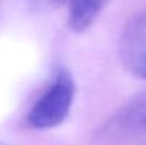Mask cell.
Returning a JSON list of instances; mask_svg holds the SVG:
<instances>
[{
  "mask_svg": "<svg viewBox=\"0 0 146 145\" xmlns=\"http://www.w3.org/2000/svg\"><path fill=\"white\" fill-rule=\"evenodd\" d=\"M74 97L72 77L65 71L58 73L30 108L26 118L27 125L34 130H48L62 124L71 111Z\"/></svg>",
  "mask_w": 146,
  "mask_h": 145,
  "instance_id": "obj_1",
  "label": "cell"
},
{
  "mask_svg": "<svg viewBox=\"0 0 146 145\" xmlns=\"http://www.w3.org/2000/svg\"><path fill=\"white\" fill-rule=\"evenodd\" d=\"M146 135V91L132 97L104 122L98 141L104 144H123Z\"/></svg>",
  "mask_w": 146,
  "mask_h": 145,
  "instance_id": "obj_2",
  "label": "cell"
},
{
  "mask_svg": "<svg viewBox=\"0 0 146 145\" xmlns=\"http://www.w3.org/2000/svg\"><path fill=\"white\" fill-rule=\"evenodd\" d=\"M119 58L135 77L146 80V10L133 16L119 37Z\"/></svg>",
  "mask_w": 146,
  "mask_h": 145,
  "instance_id": "obj_3",
  "label": "cell"
},
{
  "mask_svg": "<svg viewBox=\"0 0 146 145\" xmlns=\"http://www.w3.org/2000/svg\"><path fill=\"white\" fill-rule=\"evenodd\" d=\"M111 0H68V26L75 33L88 30Z\"/></svg>",
  "mask_w": 146,
  "mask_h": 145,
  "instance_id": "obj_4",
  "label": "cell"
},
{
  "mask_svg": "<svg viewBox=\"0 0 146 145\" xmlns=\"http://www.w3.org/2000/svg\"><path fill=\"white\" fill-rule=\"evenodd\" d=\"M65 0H26L27 6L34 11H50L60 7Z\"/></svg>",
  "mask_w": 146,
  "mask_h": 145,
  "instance_id": "obj_5",
  "label": "cell"
},
{
  "mask_svg": "<svg viewBox=\"0 0 146 145\" xmlns=\"http://www.w3.org/2000/svg\"><path fill=\"white\" fill-rule=\"evenodd\" d=\"M0 145H4V144H0Z\"/></svg>",
  "mask_w": 146,
  "mask_h": 145,
  "instance_id": "obj_6",
  "label": "cell"
}]
</instances>
